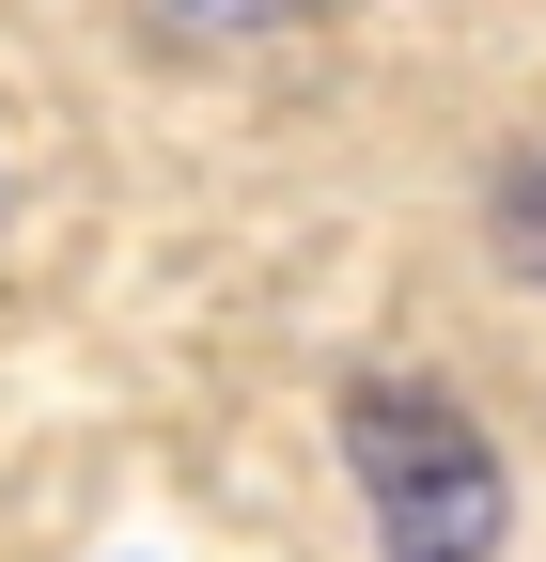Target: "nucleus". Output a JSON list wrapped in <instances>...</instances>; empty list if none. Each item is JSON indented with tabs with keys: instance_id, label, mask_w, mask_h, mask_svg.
<instances>
[{
	"instance_id": "f03ea898",
	"label": "nucleus",
	"mask_w": 546,
	"mask_h": 562,
	"mask_svg": "<svg viewBox=\"0 0 546 562\" xmlns=\"http://www.w3.org/2000/svg\"><path fill=\"white\" fill-rule=\"evenodd\" d=\"M500 250H515V281L546 297V140H531L515 172H500Z\"/></svg>"
},
{
	"instance_id": "f257e3e1",
	"label": "nucleus",
	"mask_w": 546,
	"mask_h": 562,
	"mask_svg": "<svg viewBox=\"0 0 546 562\" xmlns=\"http://www.w3.org/2000/svg\"><path fill=\"white\" fill-rule=\"evenodd\" d=\"M344 469H360L390 562H500V531H515L500 438L422 375H344Z\"/></svg>"
},
{
	"instance_id": "7ed1b4c3",
	"label": "nucleus",
	"mask_w": 546,
	"mask_h": 562,
	"mask_svg": "<svg viewBox=\"0 0 546 562\" xmlns=\"http://www.w3.org/2000/svg\"><path fill=\"white\" fill-rule=\"evenodd\" d=\"M187 32H297V16H328V0H172Z\"/></svg>"
}]
</instances>
